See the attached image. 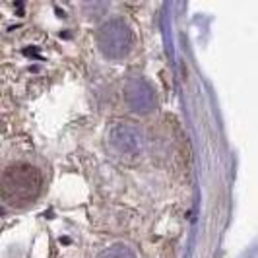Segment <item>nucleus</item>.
I'll return each mask as SVG.
<instances>
[{
	"label": "nucleus",
	"mask_w": 258,
	"mask_h": 258,
	"mask_svg": "<svg viewBox=\"0 0 258 258\" xmlns=\"http://www.w3.org/2000/svg\"><path fill=\"white\" fill-rule=\"evenodd\" d=\"M130 252L126 250V248H122V246H116V248H111L109 252H103L101 254V258H132L128 256Z\"/></svg>",
	"instance_id": "nucleus-3"
},
{
	"label": "nucleus",
	"mask_w": 258,
	"mask_h": 258,
	"mask_svg": "<svg viewBox=\"0 0 258 258\" xmlns=\"http://www.w3.org/2000/svg\"><path fill=\"white\" fill-rule=\"evenodd\" d=\"M97 43L107 56H113V58L122 56L130 47L128 27L122 22H109L107 26L101 27V31L97 35Z\"/></svg>",
	"instance_id": "nucleus-2"
},
{
	"label": "nucleus",
	"mask_w": 258,
	"mask_h": 258,
	"mask_svg": "<svg viewBox=\"0 0 258 258\" xmlns=\"http://www.w3.org/2000/svg\"><path fill=\"white\" fill-rule=\"evenodd\" d=\"M41 192V175L27 163L10 165L2 173V200L12 208L31 204Z\"/></svg>",
	"instance_id": "nucleus-1"
}]
</instances>
